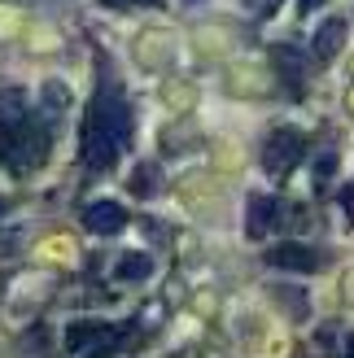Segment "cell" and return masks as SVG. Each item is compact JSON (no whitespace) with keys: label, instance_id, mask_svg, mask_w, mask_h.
<instances>
[{"label":"cell","instance_id":"7","mask_svg":"<svg viewBox=\"0 0 354 358\" xmlns=\"http://www.w3.org/2000/svg\"><path fill=\"white\" fill-rule=\"evenodd\" d=\"M149 271H153V262L145 254H127L118 262V280H149Z\"/></svg>","mask_w":354,"mask_h":358},{"label":"cell","instance_id":"13","mask_svg":"<svg viewBox=\"0 0 354 358\" xmlns=\"http://www.w3.org/2000/svg\"><path fill=\"white\" fill-rule=\"evenodd\" d=\"M315 5H324V0H302V9H315Z\"/></svg>","mask_w":354,"mask_h":358},{"label":"cell","instance_id":"14","mask_svg":"<svg viewBox=\"0 0 354 358\" xmlns=\"http://www.w3.org/2000/svg\"><path fill=\"white\" fill-rule=\"evenodd\" d=\"M145 5H157V0H145Z\"/></svg>","mask_w":354,"mask_h":358},{"label":"cell","instance_id":"4","mask_svg":"<svg viewBox=\"0 0 354 358\" xmlns=\"http://www.w3.org/2000/svg\"><path fill=\"white\" fill-rule=\"evenodd\" d=\"M267 262L280 266V271H320L324 258L315 254V249H306V245H276L267 254Z\"/></svg>","mask_w":354,"mask_h":358},{"label":"cell","instance_id":"1","mask_svg":"<svg viewBox=\"0 0 354 358\" xmlns=\"http://www.w3.org/2000/svg\"><path fill=\"white\" fill-rule=\"evenodd\" d=\"M127 136H132V110L122 101L118 83H105L92 110H87V127H83V157L92 171H110L118 162V153L127 149Z\"/></svg>","mask_w":354,"mask_h":358},{"label":"cell","instance_id":"2","mask_svg":"<svg viewBox=\"0 0 354 358\" xmlns=\"http://www.w3.org/2000/svg\"><path fill=\"white\" fill-rule=\"evenodd\" d=\"M302 153H306L302 131L285 127V131L267 136V145H262V166H267V175H285V171H293V162H297Z\"/></svg>","mask_w":354,"mask_h":358},{"label":"cell","instance_id":"11","mask_svg":"<svg viewBox=\"0 0 354 358\" xmlns=\"http://www.w3.org/2000/svg\"><path fill=\"white\" fill-rule=\"evenodd\" d=\"M341 210L350 214V223H354V184H350V188H341Z\"/></svg>","mask_w":354,"mask_h":358},{"label":"cell","instance_id":"5","mask_svg":"<svg viewBox=\"0 0 354 358\" xmlns=\"http://www.w3.org/2000/svg\"><path fill=\"white\" fill-rule=\"evenodd\" d=\"M341 44H346V22H341V17H332V22H324L320 31H315L311 62H315V66H328V62L341 52Z\"/></svg>","mask_w":354,"mask_h":358},{"label":"cell","instance_id":"10","mask_svg":"<svg viewBox=\"0 0 354 358\" xmlns=\"http://www.w3.org/2000/svg\"><path fill=\"white\" fill-rule=\"evenodd\" d=\"M44 101L52 105V110H62V105H66V87H62V83H48V87H44Z\"/></svg>","mask_w":354,"mask_h":358},{"label":"cell","instance_id":"6","mask_svg":"<svg viewBox=\"0 0 354 358\" xmlns=\"http://www.w3.org/2000/svg\"><path fill=\"white\" fill-rule=\"evenodd\" d=\"M276 214H280V201H276V196H254V201H250V219H245L250 227H245V231H250L254 241H258V236H267Z\"/></svg>","mask_w":354,"mask_h":358},{"label":"cell","instance_id":"9","mask_svg":"<svg viewBox=\"0 0 354 358\" xmlns=\"http://www.w3.org/2000/svg\"><path fill=\"white\" fill-rule=\"evenodd\" d=\"M132 192H136V196H153V192H157V171H153V166H140V171L132 175Z\"/></svg>","mask_w":354,"mask_h":358},{"label":"cell","instance_id":"3","mask_svg":"<svg viewBox=\"0 0 354 358\" xmlns=\"http://www.w3.org/2000/svg\"><path fill=\"white\" fill-rule=\"evenodd\" d=\"M83 227L92 231V236H118V231L127 227V210L114 206V201H97V206H87Z\"/></svg>","mask_w":354,"mask_h":358},{"label":"cell","instance_id":"8","mask_svg":"<svg viewBox=\"0 0 354 358\" xmlns=\"http://www.w3.org/2000/svg\"><path fill=\"white\" fill-rule=\"evenodd\" d=\"M276 66H285V79H289V87L297 92V87H302V57H297L293 48H280L276 52Z\"/></svg>","mask_w":354,"mask_h":358},{"label":"cell","instance_id":"12","mask_svg":"<svg viewBox=\"0 0 354 358\" xmlns=\"http://www.w3.org/2000/svg\"><path fill=\"white\" fill-rule=\"evenodd\" d=\"M346 358H354V336H350V341H346Z\"/></svg>","mask_w":354,"mask_h":358}]
</instances>
